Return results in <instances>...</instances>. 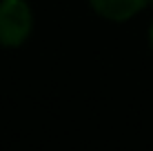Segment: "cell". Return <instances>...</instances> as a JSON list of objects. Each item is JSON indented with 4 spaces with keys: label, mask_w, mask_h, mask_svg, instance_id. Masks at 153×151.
<instances>
[{
    "label": "cell",
    "mask_w": 153,
    "mask_h": 151,
    "mask_svg": "<svg viewBox=\"0 0 153 151\" xmlns=\"http://www.w3.org/2000/svg\"><path fill=\"white\" fill-rule=\"evenodd\" d=\"M33 33V9L27 0H0V47L18 49Z\"/></svg>",
    "instance_id": "1"
},
{
    "label": "cell",
    "mask_w": 153,
    "mask_h": 151,
    "mask_svg": "<svg viewBox=\"0 0 153 151\" xmlns=\"http://www.w3.org/2000/svg\"><path fill=\"white\" fill-rule=\"evenodd\" d=\"M87 2L100 18L111 22H126L135 18L149 4V0H87Z\"/></svg>",
    "instance_id": "2"
},
{
    "label": "cell",
    "mask_w": 153,
    "mask_h": 151,
    "mask_svg": "<svg viewBox=\"0 0 153 151\" xmlns=\"http://www.w3.org/2000/svg\"><path fill=\"white\" fill-rule=\"evenodd\" d=\"M149 45H151V49H153V22H151V27H149Z\"/></svg>",
    "instance_id": "3"
},
{
    "label": "cell",
    "mask_w": 153,
    "mask_h": 151,
    "mask_svg": "<svg viewBox=\"0 0 153 151\" xmlns=\"http://www.w3.org/2000/svg\"><path fill=\"white\" fill-rule=\"evenodd\" d=\"M149 4H153V0H149Z\"/></svg>",
    "instance_id": "4"
}]
</instances>
